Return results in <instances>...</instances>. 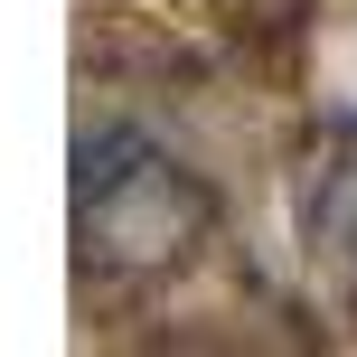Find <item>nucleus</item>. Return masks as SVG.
I'll return each instance as SVG.
<instances>
[{"label": "nucleus", "mask_w": 357, "mask_h": 357, "mask_svg": "<svg viewBox=\"0 0 357 357\" xmlns=\"http://www.w3.org/2000/svg\"><path fill=\"white\" fill-rule=\"evenodd\" d=\"M320 188H329L320 226L339 235V254H357V160H339V169H320Z\"/></svg>", "instance_id": "f03ea898"}, {"label": "nucleus", "mask_w": 357, "mask_h": 357, "mask_svg": "<svg viewBox=\"0 0 357 357\" xmlns=\"http://www.w3.org/2000/svg\"><path fill=\"white\" fill-rule=\"evenodd\" d=\"M75 226H85L94 264L160 273V264H188L197 254V235L216 226V197L178 160H160L142 132H94L75 151Z\"/></svg>", "instance_id": "f257e3e1"}]
</instances>
